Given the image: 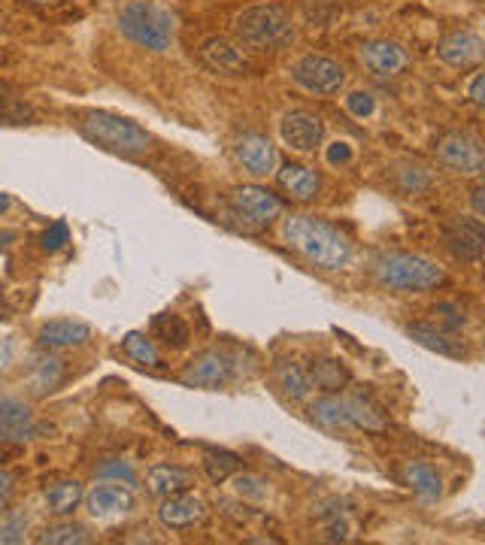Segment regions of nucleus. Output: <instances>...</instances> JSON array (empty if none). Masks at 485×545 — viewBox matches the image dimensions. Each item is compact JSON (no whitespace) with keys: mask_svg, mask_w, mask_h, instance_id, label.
Listing matches in <instances>:
<instances>
[{"mask_svg":"<svg viewBox=\"0 0 485 545\" xmlns=\"http://www.w3.org/2000/svg\"><path fill=\"white\" fill-rule=\"evenodd\" d=\"M282 243L322 270H340L352 261V243L334 225L316 215H288L282 222Z\"/></svg>","mask_w":485,"mask_h":545,"instance_id":"nucleus-1","label":"nucleus"},{"mask_svg":"<svg viewBox=\"0 0 485 545\" xmlns=\"http://www.w3.org/2000/svg\"><path fill=\"white\" fill-rule=\"evenodd\" d=\"M76 128L88 143L101 146L107 152H116V155H143L152 146V134L146 128H140L131 119H122V116L101 113V109H88V113H82L76 119Z\"/></svg>","mask_w":485,"mask_h":545,"instance_id":"nucleus-2","label":"nucleus"},{"mask_svg":"<svg viewBox=\"0 0 485 545\" xmlns=\"http://www.w3.org/2000/svg\"><path fill=\"white\" fill-rule=\"evenodd\" d=\"M373 279L388 291L422 294L443 282V270L431 258H422V255L385 252L373 261Z\"/></svg>","mask_w":485,"mask_h":545,"instance_id":"nucleus-3","label":"nucleus"},{"mask_svg":"<svg viewBox=\"0 0 485 545\" xmlns=\"http://www.w3.org/2000/svg\"><path fill=\"white\" fill-rule=\"evenodd\" d=\"M234 34L252 52H279L295 40V25H291L282 7L261 4V7L243 10L234 19Z\"/></svg>","mask_w":485,"mask_h":545,"instance_id":"nucleus-4","label":"nucleus"},{"mask_svg":"<svg viewBox=\"0 0 485 545\" xmlns=\"http://www.w3.org/2000/svg\"><path fill=\"white\" fill-rule=\"evenodd\" d=\"M119 31L149 52H167L173 43V16L149 0H131L119 13Z\"/></svg>","mask_w":485,"mask_h":545,"instance_id":"nucleus-5","label":"nucleus"},{"mask_svg":"<svg viewBox=\"0 0 485 545\" xmlns=\"http://www.w3.org/2000/svg\"><path fill=\"white\" fill-rule=\"evenodd\" d=\"M231 209L246 231H264L282 215V200L264 185H237L231 191Z\"/></svg>","mask_w":485,"mask_h":545,"instance_id":"nucleus-6","label":"nucleus"},{"mask_svg":"<svg viewBox=\"0 0 485 545\" xmlns=\"http://www.w3.org/2000/svg\"><path fill=\"white\" fill-rule=\"evenodd\" d=\"M434 155H437L440 167L461 173V176H479L485 167V155H482L479 140L473 134H464V131L443 134L434 146Z\"/></svg>","mask_w":485,"mask_h":545,"instance_id":"nucleus-7","label":"nucleus"},{"mask_svg":"<svg viewBox=\"0 0 485 545\" xmlns=\"http://www.w3.org/2000/svg\"><path fill=\"white\" fill-rule=\"evenodd\" d=\"M291 79H295L310 94H337L346 85V70L325 55H304L291 67Z\"/></svg>","mask_w":485,"mask_h":545,"instance_id":"nucleus-8","label":"nucleus"},{"mask_svg":"<svg viewBox=\"0 0 485 545\" xmlns=\"http://www.w3.org/2000/svg\"><path fill=\"white\" fill-rule=\"evenodd\" d=\"M279 137L291 152L310 155L325 140V122L316 113H310V109H291L279 122Z\"/></svg>","mask_w":485,"mask_h":545,"instance_id":"nucleus-9","label":"nucleus"},{"mask_svg":"<svg viewBox=\"0 0 485 545\" xmlns=\"http://www.w3.org/2000/svg\"><path fill=\"white\" fill-rule=\"evenodd\" d=\"M358 61L373 79H395L410 64L404 46L395 43V40H370V43H364L361 52H358Z\"/></svg>","mask_w":485,"mask_h":545,"instance_id":"nucleus-10","label":"nucleus"},{"mask_svg":"<svg viewBox=\"0 0 485 545\" xmlns=\"http://www.w3.org/2000/svg\"><path fill=\"white\" fill-rule=\"evenodd\" d=\"M231 379V361L225 352L210 349L204 355L194 358L185 370H182V382L188 388H204V391H216L222 385H228Z\"/></svg>","mask_w":485,"mask_h":545,"instance_id":"nucleus-11","label":"nucleus"},{"mask_svg":"<svg viewBox=\"0 0 485 545\" xmlns=\"http://www.w3.org/2000/svg\"><path fill=\"white\" fill-rule=\"evenodd\" d=\"M85 509L94 518H116V515H128L134 512L137 500L131 485H119V482H104V485H94L85 497Z\"/></svg>","mask_w":485,"mask_h":545,"instance_id":"nucleus-12","label":"nucleus"},{"mask_svg":"<svg viewBox=\"0 0 485 545\" xmlns=\"http://www.w3.org/2000/svg\"><path fill=\"white\" fill-rule=\"evenodd\" d=\"M482 37L473 31H452L437 43V55L443 64L455 67V70H473L482 64Z\"/></svg>","mask_w":485,"mask_h":545,"instance_id":"nucleus-13","label":"nucleus"},{"mask_svg":"<svg viewBox=\"0 0 485 545\" xmlns=\"http://www.w3.org/2000/svg\"><path fill=\"white\" fill-rule=\"evenodd\" d=\"M234 158L249 176H270L276 167V149L264 134H240L234 140Z\"/></svg>","mask_w":485,"mask_h":545,"instance_id":"nucleus-14","label":"nucleus"},{"mask_svg":"<svg viewBox=\"0 0 485 545\" xmlns=\"http://www.w3.org/2000/svg\"><path fill=\"white\" fill-rule=\"evenodd\" d=\"M37 436V418L28 403L0 394V440L28 443Z\"/></svg>","mask_w":485,"mask_h":545,"instance_id":"nucleus-15","label":"nucleus"},{"mask_svg":"<svg viewBox=\"0 0 485 545\" xmlns=\"http://www.w3.org/2000/svg\"><path fill=\"white\" fill-rule=\"evenodd\" d=\"M204 518H207V503L201 497L188 494V491L164 497V503L158 509V521L167 530H188L194 524H201Z\"/></svg>","mask_w":485,"mask_h":545,"instance_id":"nucleus-16","label":"nucleus"},{"mask_svg":"<svg viewBox=\"0 0 485 545\" xmlns=\"http://www.w3.org/2000/svg\"><path fill=\"white\" fill-rule=\"evenodd\" d=\"M91 340V327L76 318H52L37 331V343L46 352H61V349H76Z\"/></svg>","mask_w":485,"mask_h":545,"instance_id":"nucleus-17","label":"nucleus"},{"mask_svg":"<svg viewBox=\"0 0 485 545\" xmlns=\"http://www.w3.org/2000/svg\"><path fill=\"white\" fill-rule=\"evenodd\" d=\"M443 237H446V246L452 249V255L461 261L476 264L485 252V231H482L479 218H458V222H452L443 231Z\"/></svg>","mask_w":485,"mask_h":545,"instance_id":"nucleus-18","label":"nucleus"},{"mask_svg":"<svg viewBox=\"0 0 485 545\" xmlns=\"http://www.w3.org/2000/svg\"><path fill=\"white\" fill-rule=\"evenodd\" d=\"M201 61H204L210 70L222 73V76H243V73H249V61H246L243 52H240L231 40H225V37H210V40H204V43H201Z\"/></svg>","mask_w":485,"mask_h":545,"instance_id":"nucleus-19","label":"nucleus"},{"mask_svg":"<svg viewBox=\"0 0 485 545\" xmlns=\"http://www.w3.org/2000/svg\"><path fill=\"white\" fill-rule=\"evenodd\" d=\"M407 334H410V340H416L419 346H425V349H431L437 355H446V358H470V349L455 334L437 331V327H431V324H422V321L407 324Z\"/></svg>","mask_w":485,"mask_h":545,"instance_id":"nucleus-20","label":"nucleus"},{"mask_svg":"<svg viewBox=\"0 0 485 545\" xmlns=\"http://www.w3.org/2000/svg\"><path fill=\"white\" fill-rule=\"evenodd\" d=\"M343 397V409H346V418H349V427H358V430H385V415H382V406L373 403L367 394H340Z\"/></svg>","mask_w":485,"mask_h":545,"instance_id":"nucleus-21","label":"nucleus"},{"mask_svg":"<svg viewBox=\"0 0 485 545\" xmlns=\"http://www.w3.org/2000/svg\"><path fill=\"white\" fill-rule=\"evenodd\" d=\"M276 179H279V188L291 200H313L319 194V185H322L319 176L304 164H285Z\"/></svg>","mask_w":485,"mask_h":545,"instance_id":"nucleus-22","label":"nucleus"},{"mask_svg":"<svg viewBox=\"0 0 485 545\" xmlns=\"http://www.w3.org/2000/svg\"><path fill=\"white\" fill-rule=\"evenodd\" d=\"M146 485L155 497H170V494H179V491H188L194 485L191 473L176 467V464H158L149 470L146 476Z\"/></svg>","mask_w":485,"mask_h":545,"instance_id":"nucleus-23","label":"nucleus"},{"mask_svg":"<svg viewBox=\"0 0 485 545\" xmlns=\"http://www.w3.org/2000/svg\"><path fill=\"white\" fill-rule=\"evenodd\" d=\"M64 379V361H58L55 355H40L31 361V373H28V388L31 394L43 397L49 391H55Z\"/></svg>","mask_w":485,"mask_h":545,"instance_id":"nucleus-24","label":"nucleus"},{"mask_svg":"<svg viewBox=\"0 0 485 545\" xmlns=\"http://www.w3.org/2000/svg\"><path fill=\"white\" fill-rule=\"evenodd\" d=\"M307 376H310V385L313 388H322L325 394H337L349 385V370L334 361V358H319V361H310L307 367Z\"/></svg>","mask_w":485,"mask_h":545,"instance_id":"nucleus-25","label":"nucleus"},{"mask_svg":"<svg viewBox=\"0 0 485 545\" xmlns=\"http://www.w3.org/2000/svg\"><path fill=\"white\" fill-rule=\"evenodd\" d=\"M401 479H404V485H407V488H413V494H419L425 503L437 500V497H440V491H443V479H440V473H437L431 464H422V461L407 464V467L401 470Z\"/></svg>","mask_w":485,"mask_h":545,"instance_id":"nucleus-26","label":"nucleus"},{"mask_svg":"<svg viewBox=\"0 0 485 545\" xmlns=\"http://www.w3.org/2000/svg\"><path fill=\"white\" fill-rule=\"evenodd\" d=\"M273 379H276V385L282 388V394L288 400H307L310 391H313L310 376H307V370L298 361H279L273 367Z\"/></svg>","mask_w":485,"mask_h":545,"instance_id":"nucleus-27","label":"nucleus"},{"mask_svg":"<svg viewBox=\"0 0 485 545\" xmlns=\"http://www.w3.org/2000/svg\"><path fill=\"white\" fill-rule=\"evenodd\" d=\"M85 491L76 479H61V482H52L46 491H43V500H46V509L58 518L64 515H73V509L82 503Z\"/></svg>","mask_w":485,"mask_h":545,"instance_id":"nucleus-28","label":"nucleus"},{"mask_svg":"<svg viewBox=\"0 0 485 545\" xmlns=\"http://www.w3.org/2000/svg\"><path fill=\"white\" fill-rule=\"evenodd\" d=\"M310 415L325 430H349V418H346V409H343V397H337V394H325L322 400H316L310 406Z\"/></svg>","mask_w":485,"mask_h":545,"instance_id":"nucleus-29","label":"nucleus"},{"mask_svg":"<svg viewBox=\"0 0 485 545\" xmlns=\"http://www.w3.org/2000/svg\"><path fill=\"white\" fill-rule=\"evenodd\" d=\"M34 119V109L25 97L13 94L7 85H0V122L7 125H25Z\"/></svg>","mask_w":485,"mask_h":545,"instance_id":"nucleus-30","label":"nucleus"},{"mask_svg":"<svg viewBox=\"0 0 485 545\" xmlns=\"http://www.w3.org/2000/svg\"><path fill=\"white\" fill-rule=\"evenodd\" d=\"M155 334L164 346L170 349H185L188 340H191V331H188V324L179 318V315H158L155 318Z\"/></svg>","mask_w":485,"mask_h":545,"instance_id":"nucleus-31","label":"nucleus"},{"mask_svg":"<svg viewBox=\"0 0 485 545\" xmlns=\"http://www.w3.org/2000/svg\"><path fill=\"white\" fill-rule=\"evenodd\" d=\"M88 539H91L88 530H85L82 524H73V521L52 524V527H46V530L37 536L40 545H82V542H88Z\"/></svg>","mask_w":485,"mask_h":545,"instance_id":"nucleus-32","label":"nucleus"},{"mask_svg":"<svg viewBox=\"0 0 485 545\" xmlns=\"http://www.w3.org/2000/svg\"><path fill=\"white\" fill-rule=\"evenodd\" d=\"M122 349H125V355H128L131 361H137V364H143V367H161V358H158L152 340L143 337V334H137V331H131V334L122 340Z\"/></svg>","mask_w":485,"mask_h":545,"instance_id":"nucleus-33","label":"nucleus"},{"mask_svg":"<svg viewBox=\"0 0 485 545\" xmlns=\"http://www.w3.org/2000/svg\"><path fill=\"white\" fill-rule=\"evenodd\" d=\"M28 515L22 512H0V542H25V533H28Z\"/></svg>","mask_w":485,"mask_h":545,"instance_id":"nucleus-34","label":"nucleus"},{"mask_svg":"<svg viewBox=\"0 0 485 545\" xmlns=\"http://www.w3.org/2000/svg\"><path fill=\"white\" fill-rule=\"evenodd\" d=\"M204 470H207V476H210L213 482H225L228 476H234V473L240 470V458L225 455V452L207 455V458H204Z\"/></svg>","mask_w":485,"mask_h":545,"instance_id":"nucleus-35","label":"nucleus"},{"mask_svg":"<svg viewBox=\"0 0 485 545\" xmlns=\"http://www.w3.org/2000/svg\"><path fill=\"white\" fill-rule=\"evenodd\" d=\"M97 479H113V482H125V485H134L137 482V473L128 461H119V458H110L104 461L101 467L94 470Z\"/></svg>","mask_w":485,"mask_h":545,"instance_id":"nucleus-36","label":"nucleus"},{"mask_svg":"<svg viewBox=\"0 0 485 545\" xmlns=\"http://www.w3.org/2000/svg\"><path fill=\"white\" fill-rule=\"evenodd\" d=\"M234 488H237L240 497H252V500H261L267 494V488H264V482L258 476H237Z\"/></svg>","mask_w":485,"mask_h":545,"instance_id":"nucleus-37","label":"nucleus"},{"mask_svg":"<svg viewBox=\"0 0 485 545\" xmlns=\"http://www.w3.org/2000/svg\"><path fill=\"white\" fill-rule=\"evenodd\" d=\"M16 482L19 476L13 470H0V512H7L13 497H16Z\"/></svg>","mask_w":485,"mask_h":545,"instance_id":"nucleus-38","label":"nucleus"},{"mask_svg":"<svg viewBox=\"0 0 485 545\" xmlns=\"http://www.w3.org/2000/svg\"><path fill=\"white\" fill-rule=\"evenodd\" d=\"M67 240H70L67 225H64V222H55V225L43 234V249H46V252H55V249H61Z\"/></svg>","mask_w":485,"mask_h":545,"instance_id":"nucleus-39","label":"nucleus"},{"mask_svg":"<svg viewBox=\"0 0 485 545\" xmlns=\"http://www.w3.org/2000/svg\"><path fill=\"white\" fill-rule=\"evenodd\" d=\"M346 106H349V113H352V116L364 119V116H370V113H373V97H370V94L355 91V94H349V97H346Z\"/></svg>","mask_w":485,"mask_h":545,"instance_id":"nucleus-40","label":"nucleus"},{"mask_svg":"<svg viewBox=\"0 0 485 545\" xmlns=\"http://www.w3.org/2000/svg\"><path fill=\"white\" fill-rule=\"evenodd\" d=\"M404 185L416 194V191L428 188V185H431V179H428V173H425L422 167H413V173H404Z\"/></svg>","mask_w":485,"mask_h":545,"instance_id":"nucleus-41","label":"nucleus"},{"mask_svg":"<svg viewBox=\"0 0 485 545\" xmlns=\"http://www.w3.org/2000/svg\"><path fill=\"white\" fill-rule=\"evenodd\" d=\"M434 312H440L443 315V321L449 324V327H461L464 324V312H458L455 306H449V303H437V309Z\"/></svg>","mask_w":485,"mask_h":545,"instance_id":"nucleus-42","label":"nucleus"},{"mask_svg":"<svg viewBox=\"0 0 485 545\" xmlns=\"http://www.w3.org/2000/svg\"><path fill=\"white\" fill-rule=\"evenodd\" d=\"M325 539H331V542H346V539H349V530H346V524H343V521H334V524H328V527H325Z\"/></svg>","mask_w":485,"mask_h":545,"instance_id":"nucleus-43","label":"nucleus"},{"mask_svg":"<svg viewBox=\"0 0 485 545\" xmlns=\"http://www.w3.org/2000/svg\"><path fill=\"white\" fill-rule=\"evenodd\" d=\"M482 88H485V76H482V73H476V76H473V82H470V100H473L476 106H482V103H485Z\"/></svg>","mask_w":485,"mask_h":545,"instance_id":"nucleus-44","label":"nucleus"},{"mask_svg":"<svg viewBox=\"0 0 485 545\" xmlns=\"http://www.w3.org/2000/svg\"><path fill=\"white\" fill-rule=\"evenodd\" d=\"M470 194H473V197H470V200H473V212H476V215H482V212H485V200H482V194H485V191H482V185H476Z\"/></svg>","mask_w":485,"mask_h":545,"instance_id":"nucleus-45","label":"nucleus"},{"mask_svg":"<svg viewBox=\"0 0 485 545\" xmlns=\"http://www.w3.org/2000/svg\"><path fill=\"white\" fill-rule=\"evenodd\" d=\"M349 155H352V152L346 149V143H337V149L331 152V161H334V164H337V161H349Z\"/></svg>","mask_w":485,"mask_h":545,"instance_id":"nucleus-46","label":"nucleus"},{"mask_svg":"<svg viewBox=\"0 0 485 545\" xmlns=\"http://www.w3.org/2000/svg\"><path fill=\"white\" fill-rule=\"evenodd\" d=\"M7 209H10V197L0 194V212H7Z\"/></svg>","mask_w":485,"mask_h":545,"instance_id":"nucleus-47","label":"nucleus"},{"mask_svg":"<svg viewBox=\"0 0 485 545\" xmlns=\"http://www.w3.org/2000/svg\"><path fill=\"white\" fill-rule=\"evenodd\" d=\"M34 4H52V0H34Z\"/></svg>","mask_w":485,"mask_h":545,"instance_id":"nucleus-48","label":"nucleus"},{"mask_svg":"<svg viewBox=\"0 0 485 545\" xmlns=\"http://www.w3.org/2000/svg\"><path fill=\"white\" fill-rule=\"evenodd\" d=\"M0 61H4V55H0Z\"/></svg>","mask_w":485,"mask_h":545,"instance_id":"nucleus-49","label":"nucleus"}]
</instances>
